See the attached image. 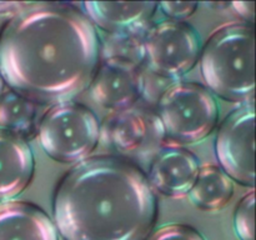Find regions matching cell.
Instances as JSON below:
<instances>
[{
	"instance_id": "1",
	"label": "cell",
	"mask_w": 256,
	"mask_h": 240,
	"mask_svg": "<svg viewBox=\"0 0 256 240\" xmlns=\"http://www.w3.org/2000/svg\"><path fill=\"white\" fill-rule=\"evenodd\" d=\"M100 56L96 28L69 5L29 4L0 29V74L35 104H62L82 94Z\"/></svg>"
},
{
	"instance_id": "2",
	"label": "cell",
	"mask_w": 256,
	"mask_h": 240,
	"mask_svg": "<svg viewBox=\"0 0 256 240\" xmlns=\"http://www.w3.org/2000/svg\"><path fill=\"white\" fill-rule=\"evenodd\" d=\"M52 210L64 240H148L159 202L135 162L99 155L80 162L59 180Z\"/></svg>"
},
{
	"instance_id": "3",
	"label": "cell",
	"mask_w": 256,
	"mask_h": 240,
	"mask_svg": "<svg viewBox=\"0 0 256 240\" xmlns=\"http://www.w3.org/2000/svg\"><path fill=\"white\" fill-rule=\"evenodd\" d=\"M200 72L208 88L230 102L252 100L255 90V32L246 22L218 28L200 50Z\"/></svg>"
},
{
	"instance_id": "4",
	"label": "cell",
	"mask_w": 256,
	"mask_h": 240,
	"mask_svg": "<svg viewBox=\"0 0 256 240\" xmlns=\"http://www.w3.org/2000/svg\"><path fill=\"white\" fill-rule=\"evenodd\" d=\"M38 139L55 162L72 164L86 159L100 140V122L85 105L66 102L52 105L38 124Z\"/></svg>"
},
{
	"instance_id": "5",
	"label": "cell",
	"mask_w": 256,
	"mask_h": 240,
	"mask_svg": "<svg viewBox=\"0 0 256 240\" xmlns=\"http://www.w3.org/2000/svg\"><path fill=\"white\" fill-rule=\"evenodd\" d=\"M169 139L194 144L212 134L219 119V105L205 86L179 82L168 88L158 102V112Z\"/></svg>"
},
{
	"instance_id": "6",
	"label": "cell",
	"mask_w": 256,
	"mask_h": 240,
	"mask_svg": "<svg viewBox=\"0 0 256 240\" xmlns=\"http://www.w3.org/2000/svg\"><path fill=\"white\" fill-rule=\"evenodd\" d=\"M165 130L156 112L132 106L114 112L100 125V140L126 160L152 162L165 144Z\"/></svg>"
},
{
	"instance_id": "7",
	"label": "cell",
	"mask_w": 256,
	"mask_h": 240,
	"mask_svg": "<svg viewBox=\"0 0 256 240\" xmlns=\"http://www.w3.org/2000/svg\"><path fill=\"white\" fill-rule=\"evenodd\" d=\"M140 52L154 74L176 80L189 72L199 60V35L188 22H159L148 30Z\"/></svg>"
},
{
	"instance_id": "8",
	"label": "cell",
	"mask_w": 256,
	"mask_h": 240,
	"mask_svg": "<svg viewBox=\"0 0 256 240\" xmlns=\"http://www.w3.org/2000/svg\"><path fill=\"white\" fill-rule=\"evenodd\" d=\"M215 154L232 182L252 189L255 184L254 104L235 109L222 122L215 138Z\"/></svg>"
},
{
	"instance_id": "9",
	"label": "cell",
	"mask_w": 256,
	"mask_h": 240,
	"mask_svg": "<svg viewBox=\"0 0 256 240\" xmlns=\"http://www.w3.org/2000/svg\"><path fill=\"white\" fill-rule=\"evenodd\" d=\"M96 104L114 112L132 108L145 92V78L139 65L124 56L100 62L89 85Z\"/></svg>"
},
{
	"instance_id": "10",
	"label": "cell",
	"mask_w": 256,
	"mask_h": 240,
	"mask_svg": "<svg viewBox=\"0 0 256 240\" xmlns=\"http://www.w3.org/2000/svg\"><path fill=\"white\" fill-rule=\"evenodd\" d=\"M198 158L189 150L179 146L162 148L152 159L149 179L152 189L170 198L189 194L199 172Z\"/></svg>"
},
{
	"instance_id": "11",
	"label": "cell",
	"mask_w": 256,
	"mask_h": 240,
	"mask_svg": "<svg viewBox=\"0 0 256 240\" xmlns=\"http://www.w3.org/2000/svg\"><path fill=\"white\" fill-rule=\"evenodd\" d=\"M84 14L95 28L122 38L140 34L152 22L156 2H82Z\"/></svg>"
},
{
	"instance_id": "12",
	"label": "cell",
	"mask_w": 256,
	"mask_h": 240,
	"mask_svg": "<svg viewBox=\"0 0 256 240\" xmlns=\"http://www.w3.org/2000/svg\"><path fill=\"white\" fill-rule=\"evenodd\" d=\"M34 172L35 159L29 144L0 129V202L22 194L32 182Z\"/></svg>"
},
{
	"instance_id": "13",
	"label": "cell",
	"mask_w": 256,
	"mask_h": 240,
	"mask_svg": "<svg viewBox=\"0 0 256 240\" xmlns=\"http://www.w3.org/2000/svg\"><path fill=\"white\" fill-rule=\"evenodd\" d=\"M0 240H59V234L42 208L10 200L0 204Z\"/></svg>"
},
{
	"instance_id": "14",
	"label": "cell",
	"mask_w": 256,
	"mask_h": 240,
	"mask_svg": "<svg viewBox=\"0 0 256 240\" xmlns=\"http://www.w3.org/2000/svg\"><path fill=\"white\" fill-rule=\"evenodd\" d=\"M234 195V182L220 166L206 165L199 169L194 184L189 190L192 204L200 210H220Z\"/></svg>"
},
{
	"instance_id": "15",
	"label": "cell",
	"mask_w": 256,
	"mask_h": 240,
	"mask_svg": "<svg viewBox=\"0 0 256 240\" xmlns=\"http://www.w3.org/2000/svg\"><path fill=\"white\" fill-rule=\"evenodd\" d=\"M0 125L25 142L32 139L38 129L36 104L14 90H5L0 96Z\"/></svg>"
},
{
	"instance_id": "16",
	"label": "cell",
	"mask_w": 256,
	"mask_h": 240,
	"mask_svg": "<svg viewBox=\"0 0 256 240\" xmlns=\"http://www.w3.org/2000/svg\"><path fill=\"white\" fill-rule=\"evenodd\" d=\"M235 232L240 240H255V192L250 190L240 199L234 212Z\"/></svg>"
},
{
	"instance_id": "17",
	"label": "cell",
	"mask_w": 256,
	"mask_h": 240,
	"mask_svg": "<svg viewBox=\"0 0 256 240\" xmlns=\"http://www.w3.org/2000/svg\"><path fill=\"white\" fill-rule=\"evenodd\" d=\"M148 240H205V238L189 225L169 224L159 228Z\"/></svg>"
},
{
	"instance_id": "18",
	"label": "cell",
	"mask_w": 256,
	"mask_h": 240,
	"mask_svg": "<svg viewBox=\"0 0 256 240\" xmlns=\"http://www.w3.org/2000/svg\"><path fill=\"white\" fill-rule=\"evenodd\" d=\"M158 6L162 8V12L166 15L168 18L172 19L174 22H182V20L188 19L192 16L198 9L196 2H160Z\"/></svg>"
},
{
	"instance_id": "19",
	"label": "cell",
	"mask_w": 256,
	"mask_h": 240,
	"mask_svg": "<svg viewBox=\"0 0 256 240\" xmlns=\"http://www.w3.org/2000/svg\"><path fill=\"white\" fill-rule=\"evenodd\" d=\"M232 6L234 8V12L245 20L250 22V25H252V20H254V2H232Z\"/></svg>"
},
{
	"instance_id": "20",
	"label": "cell",
	"mask_w": 256,
	"mask_h": 240,
	"mask_svg": "<svg viewBox=\"0 0 256 240\" xmlns=\"http://www.w3.org/2000/svg\"><path fill=\"white\" fill-rule=\"evenodd\" d=\"M28 2H0V14H10V12H19L28 6Z\"/></svg>"
},
{
	"instance_id": "21",
	"label": "cell",
	"mask_w": 256,
	"mask_h": 240,
	"mask_svg": "<svg viewBox=\"0 0 256 240\" xmlns=\"http://www.w3.org/2000/svg\"><path fill=\"white\" fill-rule=\"evenodd\" d=\"M5 85L6 84H5L4 79H2V74H0V96H2V95L5 92Z\"/></svg>"
}]
</instances>
